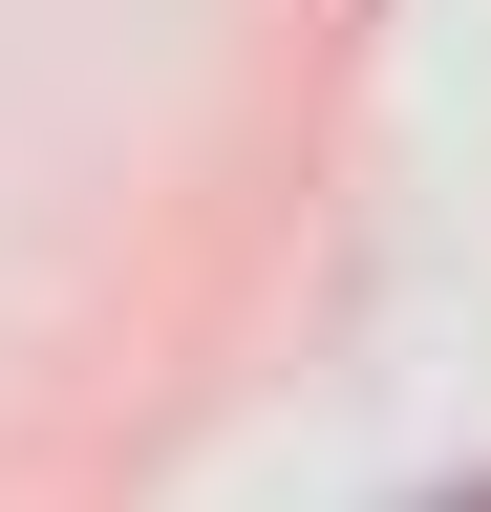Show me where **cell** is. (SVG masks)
<instances>
[{
    "label": "cell",
    "instance_id": "6da1fadb",
    "mask_svg": "<svg viewBox=\"0 0 491 512\" xmlns=\"http://www.w3.org/2000/svg\"><path fill=\"white\" fill-rule=\"evenodd\" d=\"M449 512H491V491H449Z\"/></svg>",
    "mask_w": 491,
    "mask_h": 512
}]
</instances>
